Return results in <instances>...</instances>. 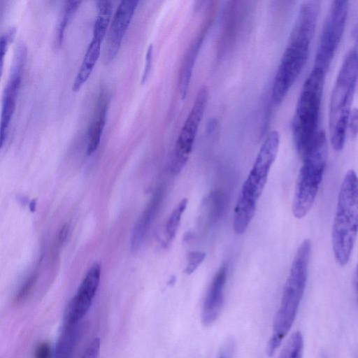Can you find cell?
Listing matches in <instances>:
<instances>
[{"label": "cell", "instance_id": "6da1fadb", "mask_svg": "<svg viewBox=\"0 0 358 358\" xmlns=\"http://www.w3.org/2000/svg\"><path fill=\"white\" fill-rule=\"evenodd\" d=\"M320 8L318 1H306L300 6L274 77L271 99L275 105L284 100L307 62Z\"/></svg>", "mask_w": 358, "mask_h": 358}, {"label": "cell", "instance_id": "7a4b0ae2", "mask_svg": "<svg viewBox=\"0 0 358 358\" xmlns=\"http://www.w3.org/2000/svg\"><path fill=\"white\" fill-rule=\"evenodd\" d=\"M311 246L310 240L305 239L292 261L267 344L266 353L270 357L274 355L294 322L306 286Z\"/></svg>", "mask_w": 358, "mask_h": 358}, {"label": "cell", "instance_id": "3957f363", "mask_svg": "<svg viewBox=\"0 0 358 358\" xmlns=\"http://www.w3.org/2000/svg\"><path fill=\"white\" fill-rule=\"evenodd\" d=\"M358 234V176L349 170L341 185L334 220L331 243L334 258L344 266L350 258Z\"/></svg>", "mask_w": 358, "mask_h": 358}, {"label": "cell", "instance_id": "277c9868", "mask_svg": "<svg viewBox=\"0 0 358 358\" xmlns=\"http://www.w3.org/2000/svg\"><path fill=\"white\" fill-rule=\"evenodd\" d=\"M326 72L314 67L299 94L292 123L295 148L302 158L319 133L318 122Z\"/></svg>", "mask_w": 358, "mask_h": 358}, {"label": "cell", "instance_id": "5b68a950", "mask_svg": "<svg viewBox=\"0 0 358 358\" xmlns=\"http://www.w3.org/2000/svg\"><path fill=\"white\" fill-rule=\"evenodd\" d=\"M358 80V51L352 49L345 56L336 79L330 99L329 128L336 151L343 150L348 122Z\"/></svg>", "mask_w": 358, "mask_h": 358}, {"label": "cell", "instance_id": "8992f818", "mask_svg": "<svg viewBox=\"0 0 358 358\" xmlns=\"http://www.w3.org/2000/svg\"><path fill=\"white\" fill-rule=\"evenodd\" d=\"M328 157L325 133L320 131L307 153L301 158L292 202V213L301 219L312 208L322 182Z\"/></svg>", "mask_w": 358, "mask_h": 358}, {"label": "cell", "instance_id": "52a82bcc", "mask_svg": "<svg viewBox=\"0 0 358 358\" xmlns=\"http://www.w3.org/2000/svg\"><path fill=\"white\" fill-rule=\"evenodd\" d=\"M348 1H334L320 35L314 66L327 72L342 39L348 18Z\"/></svg>", "mask_w": 358, "mask_h": 358}, {"label": "cell", "instance_id": "ba28073f", "mask_svg": "<svg viewBox=\"0 0 358 358\" xmlns=\"http://www.w3.org/2000/svg\"><path fill=\"white\" fill-rule=\"evenodd\" d=\"M279 145V133L277 131L269 132L243 184L239 198L251 203H257L264 189L270 169L277 157Z\"/></svg>", "mask_w": 358, "mask_h": 358}, {"label": "cell", "instance_id": "9c48e42d", "mask_svg": "<svg viewBox=\"0 0 358 358\" xmlns=\"http://www.w3.org/2000/svg\"><path fill=\"white\" fill-rule=\"evenodd\" d=\"M208 99V89L202 86L179 133L173 150L171 170L178 175L185 166L202 120Z\"/></svg>", "mask_w": 358, "mask_h": 358}, {"label": "cell", "instance_id": "30bf717a", "mask_svg": "<svg viewBox=\"0 0 358 358\" xmlns=\"http://www.w3.org/2000/svg\"><path fill=\"white\" fill-rule=\"evenodd\" d=\"M101 267L94 264L88 271L64 315V324L80 323L92 306L99 285Z\"/></svg>", "mask_w": 358, "mask_h": 358}, {"label": "cell", "instance_id": "8fae6325", "mask_svg": "<svg viewBox=\"0 0 358 358\" xmlns=\"http://www.w3.org/2000/svg\"><path fill=\"white\" fill-rule=\"evenodd\" d=\"M138 3L136 0H124L115 10L108 35L107 61H111L117 55Z\"/></svg>", "mask_w": 358, "mask_h": 358}, {"label": "cell", "instance_id": "7c38bea8", "mask_svg": "<svg viewBox=\"0 0 358 358\" xmlns=\"http://www.w3.org/2000/svg\"><path fill=\"white\" fill-rule=\"evenodd\" d=\"M227 279V266L222 264L210 283L201 310L203 325L213 324L218 317L224 301V288Z\"/></svg>", "mask_w": 358, "mask_h": 358}, {"label": "cell", "instance_id": "4fadbf2b", "mask_svg": "<svg viewBox=\"0 0 358 358\" xmlns=\"http://www.w3.org/2000/svg\"><path fill=\"white\" fill-rule=\"evenodd\" d=\"M27 59V48L22 42L17 44L8 79L4 89L3 102L16 104L17 94L20 87L22 77Z\"/></svg>", "mask_w": 358, "mask_h": 358}, {"label": "cell", "instance_id": "5bb4252c", "mask_svg": "<svg viewBox=\"0 0 358 358\" xmlns=\"http://www.w3.org/2000/svg\"><path fill=\"white\" fill-rule=\"evenodd\" d=\"M164 196V187H158L134 227L131 238V245L133 250H137L142 244L148 230L163 201Z\"/></svg>", "mask_w": 358, "mask_h": 358}, {"label": "cell", "instance_id": "9a60e30c", "mask_svg": "<svg viewBox=\"0 0 358 358\" xmlns=\"http://www.w3.org/2000/svg\"><path fill=\"white\" fill-rule=\"evenodd\" d=\"M109 98L106 92L102 91L99 96L94 115L88 129V143L87 153L92 155L98 148L106 124Z\"/></svg>", "mask_w": 358, "mask_h": 358}, {"label": "cell", "instance_id": "2e32d148", "mask_svg": "<svg viewBox=\"0 0 358 358\" xmlns=\"http://www.w3.org/2000/svg\"><path fill=\"white\" fill-rule=\"evenodd\" d=\"M81 324H64L57 339L53 358H72L81 336Z\"/></svg>", "mask_w": 358, "mask_h": 358}, {"label": "cell", "instance_id": "e0dca14e", "mask_svg": "<svg viewBox=\"0 0 358 358\" xmlns=\"http://www.w3.org/2000/svg\"><path fill=\"white\" fill-rule=\"evenodd\" d=\"M101 41L92 38L86 50L80 69L73 83L72 90L78 91L90 77L94 66L99 57Z\"/></svg>", "mask_w": 358, "mask_h": 358}, {"label": "cell", "instance_id": "ac0fdd59", "mask_svg": "<svg viewBox=\"0 0 358 358\" xmlns=\"http://www.w3.org/2000/svg\"><path fill=\"white\" fill-rule=\"evenodd\" d=\"M97 10L92 38L102 41L111 20L113 3L108 0L98 1Z\"/></svg>", "mask_w": 358, "mask_h": 358}, {"label": "cell", "instance_id": "d6986e66", "mask_svg": "<svg viewBox=\"0 0 358 358\" xmlns=\"http://www.w3.org/2000/svg\"><path fill=\"white\" fill-rule=\"evenodd\" d=\"M198 45L199 44L196 43L192 46V49L186 56L182 67H181V71L180 73L179 90L182 99L185 98L188 90L194 62L197 55Z\"/></svg>", "mask_w": 358, "mask_h": 358}, {"label": "cell", "instance_id": "ffe728a7", "mask_svg": "<svg viewBox=\"0 0 358 358\" xmlns=\"http://www.w3.org/2000/svg\"><path fill=\"white\" fill-rule=\"evenodd\" d=\"M187 198L181 199L171 213L166 224V237L167 243H170L176 236L179 228L183 213L187 206Z\"/></svg>", "mask_w": 358, "mask_h": 358}, {"label": "cell", "instance_id": "44dd1931", "mask_svg": "<svg viewBox=\"0 0 358 358\" xmlns=\"http://www.w3.org/2000/svg\"><path fill=\"white\" fill-rule=\"evenodd\" d=\"M303 338L299 331L294 332L283 347L278 358H303Z\"/></svg>", "mask_w": 358, "mask_h": 358}, {"label": "cell", "instance_id": "7402d4cb", "mask_svg": "<svg viewBox=\"0 0 358 358\" xmlns=\"http://www.w3.org/2000/svg\"><path fill=\"white\" fill-rule=\"evenodd\" d=\"M80 3V1H65L56 33L55 41L57 45L61 44L66 26L76 13V10L79 7Z\"/></svg>", "mask_w": 358, "mask_h": 358}, {"label": "cell", "instance_id": "603a6c76", "mask_svg": "<svg viewBox=\"0 0 358 358\" xmlns=\"http://www.w3.org/2000/svg\"><path fill=\"white\" fill-rule=\"evenodd\" d=\"M206 257V252L202 251H190L187 254V264L185 268V273L190 275L195 271V270L203 262Z\"/></svg>", "mask_w": 358, "mask_h": 358}, {"label": "cell", "instance_id": "cb8c5ba5", "mask_svg": "<svg viewBox=\"0 0 358 358\" xmlns=\"http://www.w3.org/2000/svg\"><path fill=\"white\" fill-rule=\"evenodd\" d=\"M16 28L11 27L1 35V71L3 63V58L9 44L13 41L15 36Z\"/></svg>", "mask_w": 358, "mask_h": 358}, {"label": "cell", "instance_id": "d4e9b609", "mask_svg": "<svg viewBox=\"0 0 358 358\" xmlns=\"http://www.w3.org/2000/svg\"><path fill=\"white\" fill-rule=\"evenodd\" d=\"M36 280V275L32 274L26 280L22 287L20 288L15 296V301L20 302L23 301L32 289Z\"/></svg>", "mask_w": 358, "mask_h": 358}, {"label": "cell", "instance_id": "484cf974", "mask_svg": "<svg viewBox=\"0 0 358 358\" xmlns=\"http://www.w3.org/2000/svg\"><path fill=\"white\" fill-rule=\"evenodd\" d=\"M100 349V339L99 338H95L87 346L80 358H99Z\"/></svg>", "mask_w": 358, "mask_h": 358}, {"label": "cell", "instance_id": "4316f807", "mask_svg": "<svg viewBox=\"0 0 358 358\" xmlns=\"http://www.w3.org/2000/svg\"><path fill=\"white\" fill-rule=\"evenodd\" d=\"M52 357H54V351L48 342L38 343L34 351L33 358H52Z\"/></svg>", "mask_w": 358, "mask_h": 358}, {"label": "cell", "instance_id": "83f0119b", "mask_svg": "<svg viewBox=\"0 0 358 358\" xmlns=\"http://www.w3.org/2000/svg\"><path fill=\"white\" fill-rule=\"evenodd\" d=\"M348 129H349L351 136L356 138L358 136V108H353L350 112Z\"/></svg>", "mask_w": 358, "mask_h": 358}, {"label": "cell", "instance_id": "f1b7e54d", "mask_svg": "<svg viewBox=\"0 0 358 358\" xmlns=\"http://www.w3.org/2000/svg\"><path fill=\"white\" fill-rule=\"evenodd\" d=\"M152 54H153V48L152 45L150 44L146 52L145 55V66L143 71V75L141 78L142 83H144L148 79L149 74L150 73L152 63Z\"/></svg>", "mask_w": 358, "mask_h": 358}, {"label": "cell", "instance_id": "f546056e", "mask_svg": "<svg viewBox=\"0 0 358 358\" xmlns=\"http://www.w3.org/2000/svg\"><path fill=\"white\" fill-rule=\"evenodd\" d=\"M235 344L232 338H229L222 346L217 358H233Z\"/></svg>", "mask_w": 358, "mask_h": 358}, {"label": "cell", "instance_id": "4dcf8cb0", "mask_svg": "<svg viewBox=\"0 0 358 358\" xmlns=\"http://www.w3.org/2000/svg\"><path fill=\"white\" fill-rule=\"evenodd\" d=\"M69 231V226L65 224L61 229L60 232L59 234V241L60 243H63L67 237Z\"/></svg>", "mask_w": 358, "mask_h": 358}, {"label": "cell", "instance_id": "1f68e13d", "mask_svg": "<svg viewBox=\"0 0 358 358\" xmlns=\"http://www.w3.org/2000/svg\"><path fill=\"white\" fill-rule=\"evenodd\" d=\"M354 287H355L356 301H357V304L358 306V262L357 264L355 273V277H354Z\"/></svg>", "mask_w": 358, "mask_h": 358}]
</instances>
